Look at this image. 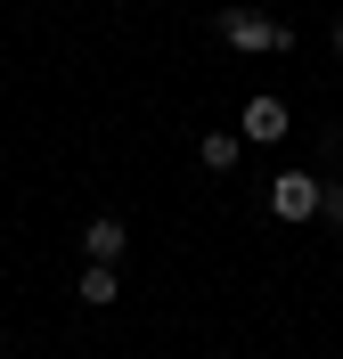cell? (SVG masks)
<instances>
[{"mask_svg": "<svg viewBox=\"0 0 343 359\" xmlns=\"http://www.w3.org/2000/svg\"><path fill=\"white\" fill-rule=\"evenodd\" d=\"M196 163H205V172H237L246 156H237V139H229V131H205V147H196Z\"/></svg>", "mask_w": 343, "mask_h": 359, "instance_id": "cell-6", "label": "cell"}, {"mask_svg": "<svg viewBox=\"0 0 343 359\" xmlns=\"http://www.w3.org/2000/svg\"><path fill=\"white\" fill-rule=\"evenodd\" d=\"M74 294H82L90 311H107V302H114V294H123V286H114V269H107V262H90V269H82V286H74Z\"/></svg>", "mask_w": 343, "mask_h": 359, "instance_id": "cell-5", "label": "cell"}, {"mask_svg": "<svg viewBox=\"0 0 343 359\" xmlns=\"http://www.w3.org/2000/svg\"><path fill=\"white\" fill-rule=\"evenodd\" d=\"M270 212L278 221H311V212H319V180L311 172H278L270 180Z\"/></svg>", "mask_w": 343, "mask_h": 359, "instance_id": "cell-2", "label": "cell"}, {"mask_svg": "<svg viewBox=\"0 0 343 359\" xmlns=\"http://www.w3.org/2000/svg\"><path fill=\"white\" fill-rule=\"evenodd\" d=\"M286 123H295V114H286V98H270V90H253V98H246V139H262V147H270V139H286Z\"/></svg>", "mask_w": 343, "mask_h": 359, "instance_id": "cell-3", "label": "cell"}, {"mask_svg": "<svg viewBox=\"0 0 343 359\" xmlns=\"http://www.w3.org/2000/svg\"><path fill=\"white\" fill-rule=\"evenodd\" d=\"M213 33H221L229 49H295V33H286V25H270L262 8H221V17H213Z\"/></svg>", "mask_w": 343, "mask_h": 359, "instance_id": "cell-1", "label": "cell"}, {"mask_svg": "<svg viewBox=\"0 0 343 359\" xmlns=\"http://www.w3.org/2000/svg\"><path fill=\"white\" fill-rule=\"evenodd\" d=\"M319 212H327V221L343 229V180H327V188H319Z\"/></svg>", "mask_w": 343, "mask_h": 359, "instance_id": "cell-7", "label": "cell"}, {"mask_svg": "<svg viewBox=\"0 0 343 359\" xmlns=\"http://www.w3.org/2000/svg\"><path fill=\"white\" fill-rule=\"evenodd\" d=\"M82 245H90V262H107V269H114V253L131 245V229H123V221H90V229H82Z\"/></svg>", "mask_w": 343, "mask_h": 359, "instance_id": "cell-4", "label": "cell"}, {"mask_svg": "<svg viewBox=\"0 0 343 359\" xmlns=\"http://www.w3.org/2000/svg\"><path fill=\"white\" fill-rule=\"evenodd\" d=\"M335 57H343V25H335Z\"/></svg>", "mask_w": 343, "mask_h": 359, "instance_id": "cell-8", "label": "cell"}]
</instances>
